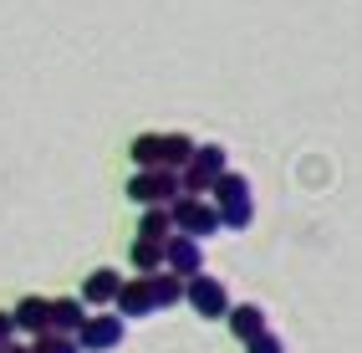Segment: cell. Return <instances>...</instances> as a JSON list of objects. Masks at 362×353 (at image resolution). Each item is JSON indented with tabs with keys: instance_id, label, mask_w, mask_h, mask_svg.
Returning <instances> with one entry per match:
<instances>
[{
	"instance_id": "obj_1",
	"label": "cell",
	"mask_w": 362,
	"mask_h": 353,
	"mask_svg": "<svg viewBox=\"0 0 362 353\" xmlns=\"http://www.w3.org/2000/svg\"><path fill=\"white\" fill-rule=\"evenodd\" d=\"M209 195H214V205H220L225 230H245V225L255 220V200H250V179H245V174L225 169L220 179L209 184Z\"/></svg>"
},
{
	"instance_id": "obj_2",
	"label": "cell",
	"mask_w": 362,
	"mask_h": 353,
	"mask_svg": "<svg viewBox=\"0 0 362 353\" xmlns=\"http://www.w3.org/2000/svg\"><path fill=\"white\" fill-rule=\"evenodd\" d=\"M184 195V174L179 169H138L133 179H128V200L133 205H174Z\"/></svg>"
},
{
	"instance_id": "obj_3",
	"label": "cell",
	"mask_w": 362,
	"mask_h": 353,
	"mask_svg": "<svg viewBox=\"0 0 362 353\" xmlns=\"http://www.w3.org/2000/svg\"><path fill=\"white\" fill-rule=\"evenodd\" d=\"M168 210H174V230H179V235H194V241H204V235H220V230H225V220H220V205H214V200L179 195Z\"/></svg>"
},
{
	"instance_id": "obj_4",
	"label": "cell",
	"mask_w": 362,
	"mask_h": 353,
	"mask_svg": "<svg viewBox=\"0 0 362 353\" xmlns=\"http://www.w3.org/2000/svg\"><path fill=\"white\" fill-rule=\"evenodd\" d=\"M184 302H189V308H194L204 323L230 318V292H225V281H220V276L194 271V276H189V287H184Z\"/></svg>"
},
{
	"instance_id": "obj_5",
	"label": "cell",
	"mask_w": 362,
	"mask_h": 353,
	"mask_svg": "<svg viewBox=\"0 0 362 353\" xmlns=\"http://www.w3.org/2000/svg\"><path fill=\"white\" fill-rule=\"evenodd\" d=\"M230 169V154L220 144H199L194 159L184 164V195H209V184Z\"/></svg>"
},
{
	"instance_id": "obj_6",
	"label": "cell",
	"mask_w": 362,
	"mask_h": 353,
	"mask_svg": "<svg viewBox=\"0 0 362 353\" xmlns=\"http://www.w3.org/2000/svg\"><path fill=\"white\" fill-rule=\"evenodd\" d=\"M123 313L117 318H107V313H98V318H87L82 323V333H77V343H82V353H107V348H117L123 343Z\"/></svg>"
},
{
	"instance_id": "obj_7",
	"label": "cell",
	"mask_w": 362,
	"mask_h": 353,
	"mask_svg": "<svg viewBox=\"0 0 362 353\" xmlns=\"http://www.w3.org/2000/svg\"><path fill=\"white\" fill-rule=\"evenodd\" d=\"M163 267L168 271H179V276H194V271H204V251H199V241L194 235H168L163 241Z\"/></svg>"
},
{
	"instance_id": "obj_8",
	"label": "cell",
	"mask_w": 362,
	"mask_h": 353,
	"mask_svg": "<svg viewBox=\"0 0 362 353\" xmlns=\"http://www.w3.org/2000/svg\"><path fill=\"white\" fill-rule=\"evenodd\" d=\"M123 318H148V313H158L153 308V287H148V276H123V292H117V302H112Z\"/></svg>"
},
{
	"instance_id": "obj_9",
	"label": "cell",
	"mask_w": 362,
	"mask_h": 353,
	"mask_svg": "<svg viewBox=\"0 0 362 353\" xmlns=\"http://www.w3.org/2000/svg\"><path fill=\"white\" fill-rule=\"evenodd\" d=\"M16 333H52V297H21L16 302Z\"/></svg>"
},
{
	"instance_id": "obj_10",
	"label": "cell",
	"mask_w": 362,
	"mask_h": 353,
	"mask_svg": "<svg viewBox=\"0 0 362 353\" xmlns=\"http://www.w3.org/2000/svg\"><path fill=\"white\" fill-rule=\"evenodd\" d=\"M117 292H123V276H117L112 267H98L82 281V302H87V308H112Z\"/></svg>"
},
{
	"instance_id": "obj_11",
	"label": "cell",
	"mask_w": 362,
	"mask_h": 353,
	"mask_svg": "<svg viewBox=\"0 0 362 353\" xmlns=\"http://www.w3.org/2000/svg\"><path fill=\"white\" fill-rule=\"evenodd\" d=\"M230 333L240 338V343H250V338H260L265 333V327H271V323H265V308H255V302H240V308H230Z\"/></svg>"
},
{
	"instance_id": "obj_12",
	"label": "cell",
	"mask_w": 362,
	"mask_h": 353,
	"mask_svg": "<svg viewBox=\"0 0 362 353\" xmlns=\"http://www.w3.org/2000/svg\"><path fill=\"white\" fill-rule=\"evenodd\" d=\"M82 323H87V302H82V297H57V302H52V327H57V333H71V338H77Z\"/></svg>"
},
{
	"instance_id": "obj_13",
	"label": "cell",
	"mask_w": 362,
	"mask_h": 353,
	"mask_svg": "<svg viewBox=\"0 0 362 353\" xmlns=\"http://www.w3.org/2000/svg\"><path fill=\"white\" fill-rule=\"evenodd\" d=\"M128 159L138 164V169H168L163 164V133H138L128 144Z\"/></svg>"
},
{
	"instance_id": "obj_14",
	"label": "cell",
	"mask_w": 362,
	"mask_h": 353,
	"mask_svg": "<svg viewBox=\"0 0 362 353\" xmlns=\"http://www.w3.org/2000/svg\"><path fill=\"white\" fill-rule=\"evenodd\" d=\"M148 287H153V308H174V302H184V287H189V276H179V271H153L148 276Z\"/></svg>"
},
{
	"instance_id": "obj_15",
	"label": "cell",
	"mask_w": 362,
	"mask_h": 353,
	"mask_svg": "<svg viewBox=\"0 0 362 353\" xmlns=\"http://www.w3.org/2000/svg\"><path fill=\"white\" fill-rule=\"evenodd\" d=\"M138 235H143V241H168V235H174V210H168V205H148L143 220H138Z\"/></svg>"
},
{
	"instance_id": "obj_16",
	"label": "cell",
	"mask_w": 362,
	"mask_h": 353,
	"mask_svg": "<svg viewBox=\"0 0 362 353\" xmlns=\"http://www.w3.org/2000/svg\"><path fill=\"white\" fill-rule=\"evenodd\" d=\"M128 262H133V271H143V276H153V271H163V241H133V251H128Z\"/></svg>"
},
{
	"instance_id": "obj_17",
	"label": "cell",
	"mask_w": 362,
	"mask_h": 353,
	"mask_svg": "<svg viewBox=\"0 0 362 353\" xmlns=\"http://www.w3.org/2000/svg\"><path fill=\"white\" fill-rule=\"evenodd\" d=\"M194 138H189V133H163V164H168V169H179L184 174V164L189 159H194Z\"/></svg>"
},
{
	"instance_id": "obj_18",
	"label": "cell",
	"mask_w": 362,
	"mask_h": 353,
	"mask_svg": "<svg viewBox=\"0 0 362 353\" xmlns=\"http://www.w3.org/2000/svg\"><path fill=\"white\" fill-rule=\"evenodd\" d=\"M31 353H82V343L71 338V333H41V338H31Z\"/></svg>"
},
{
	"instance_id": "obj_19",
	"label": "cell",
	"mask_w": 362,
	"mask_h": 353,
	"mask_svg": "<svg viewBox=\"0 0 362 353\" xmlns=\"http://www.w3.org/2000/svg\"><path fill=\"white\" fill-rule=\"evenodd\" d=\"M245 353H286V343H281V338L271 333V327H265L260 338H250V343H245Z\"/></svg>"
},
{
	"instance_id": "obj_20",
	"label": "cell",
	"mask_w": 362,
	"mask_h": 353,
	"mask_svg": "<svg viewBox=\"0 0 362 353\" xmlns=\"http://www.w3.org/2000/svg\"><path fill=\"white\" fill-rule=\"evenodd\" d=\"M16 338V313H0V343Z\"/></svg>"
},
{
	"instance_id": "obj_21",
	"label": "cell",
	"mask_w": 362,
	"mask_h": 353,
	"mask_svg": "<svg viewBox=\"0 0 362 353\" xmlns=\"http://www.w3.org/2000/svg\"><path fill=\"white\" fill-rule=\"evenodd\" d=\"M0 353H31V348H21V343L11 338V343H0Z\"/></svg>"
}]
</instances>
